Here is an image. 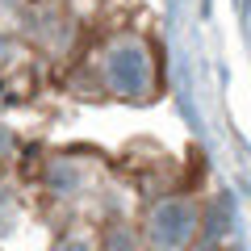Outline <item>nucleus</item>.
<instances>
[{
    "label": "nucleus",
    "mask_w": 251,
    "mask_h": 251,
    "mask_svg": "<svg viewBox=\"0 0 251 251\" xmlns=\"http://www.w3.org/2000/svg\"><path fill=\"white\" fill-rule=\"evenodd\" d=\"M193 230H197V209L188 205V201H180V197L159 201L151 222H147V234H151V243L159 251H180L193 239Z\"/></svg>",
    "instance_id": "obj_1"
},
{
    "label": "nucleus",
    "mask_w": 251,
    "mask_h": 251,
    "mask_svg": "<svg viewBox=\"0 0 251 251\" xmlns=\"http://www.w3.org/2000/svg\"><path fill=\"white\" fill-rule=\"evenodd\" d=\"M105 75L122 97H143L147 80H151V67H147V54L143 46L134 42H117L113 50L105 54Z\"/></svg>",
    "instance_id": "obj_2"
},
{
    "label": "nucleus",
    "mask_w": 251,
    "mask_h": 251,
    "mask_svg": "<svg viewBox=\"0 0 251 251\" xmlns=\"http://www.w3.org/2000/svg\"><path fill=\"white\" fill-rule=\"evenodd\" d=\"M230 222H234V214H230V201L226 197H218L214 205L205 209V239H226V234H230Z\"/></svg>",
    "instance_id": "obj_3"
},
{
    "label": "nucleus",
    "mask_w": 251,
    "mask_h": 251,
    "mask_svg": "<svg viewBox=\"0 0 251 251\" xmlns=\"http://www.w3.org/2000/svg\"><path fill=\"white\" fill-rule=\"evenodd\" d=\"M54 251H97V243L84 239V234H67V239L54 243Z\"/></svg>",
    "instance_id": "obj_4"
}]
</instances>
